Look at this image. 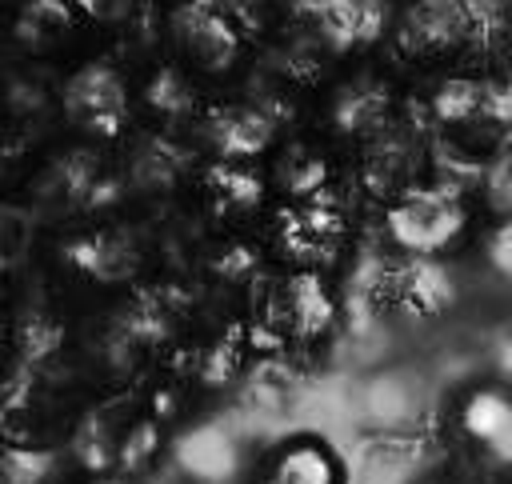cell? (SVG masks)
<instances>
[{"label": "cell", "mask_w": 512, "mask_h": 484, "mask_svg": "<svg viewBox=\"0 0 512 484\" xmlns=\"http://www.w3.org/2000/svg\"><path fill=\"white\" fill-rule=\"evenodd\" d=\"M64 108L92 132H116L124 116V84L108 64H84L64 88Z\"/></svg>", "instance_id": "1"}, {"label": "cell", "mask_w": 512, "mask_h": 484, "mask_svg": "<svg viewBox=\"0 0 512 484\" xmlns=\"http://www.w3.org/2000/svg\"><path fill=\"white\" fill-rule=\"evenodd\" d=\"M392 236L408 248H440L456 232V208L440 196H408L392 208Z\"/></svg>", "instance_id": "2"}, {"label": "cell", "mask_w": 512, "mask_h": 484, "mask_svg": "<svg viewBox=\"0 0 512 484\" xmlns=\"http://www.w3.org/2000/svg\"><path fill=\"white\" fill-rule=\"evenodd\" d=\"M176 28H180V40L188 44V52L208 68H228V60L236 56V32L208 0L188 4L176 16Z\"/></svg>", "instance_id": "3"}, {"label": "cell", "mask_w": 512, "mask_h": 484, "mask_svg": "<svg viewBox=\"0 0 512 484\" xmlns=\"http://www.w3.org/2000/svg\"><path fill=\"white\" fill-rule=\"evenodd\" d=\"M72 12L64 0H28L16 16V40L24 48H48L60 36H68Z\"/></svg>", "instance_id": "4"}, {"label": "cell", "mask_w": 512, "mask_h": 484, "mask_svg": "<svg viewBox=\"0 0 512 484\" xmlns=\"http://www.w3.org/2000/svg\"><path fill=\"white\" fill-rule=\"evenodd\" d=\"M264 484H336V464L316 444H296L268 468Z\"/></svg>", "instance_id": "5"}, {"label": "cell", "mask_w": 512, "mask_h": 484, "mask_svg": "<svg viewBox=\"0 0 512 484\" xmlns=\"http://www.w3.org/2000/svg\"><path fill=\"white\" fill-rule=\"evenodd\" d=\"M180 460H184V468L188 472H196L200 480H224L228 472H232V444L220 436V432H212V428H200V432H192V436H184L180 440Z\"/></svg>", "instance_id": "6"}, {"label": "cell", "mask_w": 512, "mask_h": 484, "mask_svg": "<svg viewBox=\"0 0 512 484\" xmlns=\"http://www.w3.org/2000/svg\"><path fill=\"white\" fill-rule=\"evenodd\" d=\"M464 428L480 440H500L508 428H512V408L504 396L496 392H476L468 404H464Z\"/></svg>", "instance_id": "7"}, {"label": "cell", "mask_w": 512, "mask_h": 484, "mask_svg": "<svg viewBox=\"0 0 512 484\" xmlns=\"http://www.w3.org/2000/svg\"><path fill=\"white\" fill-rule=\"evenodd\" d=\"M324 20L340 40H356L376 28V4L372 0H328Z\"/></svg>", "instance_id": "8"}, {"label": "cell", "mask_w": 512, "mask_h": 484, "mask_svg": "<svg viewBox=\"0 0 512 484\" xmlns=\"http://www.w3.org/2000/svg\"><path fill=\"white\" fill-rule=\"evenodd\" d=\"M28 240H32V220H28V212L4 204V208H0V272H12V268L24 260Z\"/></svg>", "instance_id": "9"}, {"label": "cell", "mask_w": 512, "mask_h": 484, "mask_svg": "<svg viewBox=\"0 0 512 484\" xmlns=\"http://www.w3.org/2000/svg\"><path fill=\"white\" fill-rule=\"evenodd\" d=\"M264 140H268V124L252 112H228L220 120V144L228 152H256L264 148Z\"/></svg>", "instance_id": "10"}, {"label": "cell", "mask_w": 512, "mask_h": 484, "mask_svg": "<svg viewBox=\"0 0 512 484\" xmlns=\"http://www.w3.org/2000/svg\"><path fill=\"white\" fill-rule=\"evenodd\" d=\"M84 156H68V160H56L44 176H40V184H36V200H72L76 192H80V184H84V164H80Z\"/></svg>", "instance_id": "11"}, {"label": "cell", "mask_w": 512, "mask_h": 484, "mask_svg": "<svg viewBox=\"0 0 512 484\" xmlns=\"http://www.w3.org/2000/svg\"><path fill=\"white\" fill-rule=\"evenodd\" d=\"M72 260H76L80 268L96 272V276H120V272H124V264H128V260H124V248H120V244H112L108 236L72 244Z\"/></svg>", "instance_id": "12"}, {"label": "cell", "mask_w": 512, "mask_h": 484, "mask_svg": "<svg viewBox=\"0 0 512 484\" xmlns=\"http://www.w3.org/2000/svg\"><path fill=\"white\" fill-rule=\"evenodd\" d=\"M0 468H4V476H8L12 484H36V476H40V468H44V456L24 452V448H12V452L0 456Z\"/></svg>", "instance_id": "13"}, {"label": "cell", "mask_w": 512, "mask_h": 484, "mask_svg": "<svg viewBox=\"0 0 512 484\" xmlns=\"http://www.w3.org/2000/svg\"><path fill=\"white\" fill-rule=\"evenodd\" d=\"M292 300H296V316H300L308 328L324 324V316H328V304H324V296L316 292V284H312V280H300V284L292 288Z\"/></svg>", "instance_id": "14"}, {"label": "cell", "mask_w": 512, "mask_h": 484, "mask_svg": "<svg viewBox=\"0 0 512 484\" xmlns=\"http://www.w3.org/2000/svg\"><path fill=\"white\" fill-rule=\"evenodd\" d=\"M76 8H84L88 16H100V20H108V16H116V12L124 8V0H76Z\"/></svg>", "instance_id": "15"}, {"label": "cell", "mask_w": 512, "mask_h": 484, "mask_svg": "<svg viewBox=\"0 0 512 484\" xmlns=\"http://www.w3.org/2000/svg\"><path fill=\"white\" fill-rule=\"evenodd\" d=\"M100 484H124V480H100Z\"/></svg>", "instance_id": "16"}]
</instances>
